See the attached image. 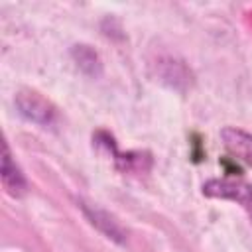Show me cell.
<instances>
[{"instance_id": "6da1fadb", "label": "cell", "mask_w": 252, "mask_h": 252, "mask_svg": "<svg viewBox=\"0 0 252 252\" xmlns=\"http://www.w3.org/2000/svg\"><path fill=\"white\" fill-rule=\"evenodd\" d=\"M203 193L207 197L228 199L238 203L252 220V183L244 179H234V177L209 179L207 183H203Z\"/></svg>"}, {"instance_id": "277c9868", "label": "cell", "mask_w": 252, "mask_h": 252, "mask_svg": "<svg viewBox=\"0 0 252 252\" xmlns=\"http://www.w3.org/2000/svg\"><path fill=\"white\" fill-rule=\"evenodd\" d=\"M220 138L224 142V148L236 159H240L252 167V134H248L240 128H234V126H226L220 130Z\"/></svg>"}, {"instance_id": "3957f363", "label": "cell", "mask_w": 252, "mask_h": 252, "mask_svg": "<svg viewBox=\"0 0 252 252\" xmlns=\"http://www.w3.org/2000/svg\"><path fill=\"white\" fill-rule=\"evenodd\" d=\"M0 175H2V185H4L8 195L22 197L26 193V189H28L26 177L20 171V167L16 165V161L12 159V154H10V148L6 142L2 144V171H0Z\"/></svg>"}, {"instance_id": "5b68a950", "label": "cell", "mask_w": 252, "mask_h": 252, "mask_svg": "<svg viewBox=\"0 0 252 252\" xmlns=\"http://www.w3.org/2000/svg\"><path fill=\"white\" fill-rule=\"evenodd\" d=\"M83 209H85L87 217L91 219V222L96 224L98 228H102V230L108 234V238H114V240H118V242L124 240L122 230L118 228V224H116L108 215H104V213H100V211H96V209H89V207H83Z\"/></svg>"}, {"instance_id": "8992f818", "label": "cell", "mask_w": 252, "mask_h": 252, "mask_svg": "<svg viewBox=\"0 0 252 252\" xmlns=\"http://www.w3.org/2000/svg\"><path fill=\"white\" fill-rule=\"evenodd\" d=\"M73 55L79 63V67L91 75H98L100 71V61H98V55L89 47V45H75L73 49Z\"/></svg>"}, {"instance_id": "7a4b0ae2", "label": "cell", "mask_w": 252, "mask_h": 252, "mask_svg": "<svg viewBox=\"0 0 252 252\" xmlns=\"http://www.w3.org/2000/svg\"><path fill=\"white\" fill-rule=\"evenodd\" d=\"M16 106L24 118L35 124H41V126L51 124L57 114L55 106L45 96H41L37 91H32V89H22L16 94Z\"/></svg>"}]
</instances>
